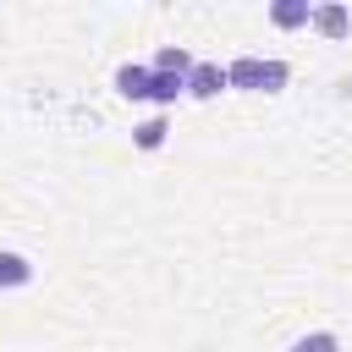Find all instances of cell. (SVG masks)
<instances>
[{"mask_svg":"<svg viewBox=\"0 0 352 352\" xmlns=\"http://www.w3.org/2000/svg\"><path fill=\"white\" fill-rule=\"evenodd\" d=\"M182 88H187V77H176V72H154V88H148V99H160V104H165V99H176Z\"/></svg>","mask_w":352,"mask_h":352,"instance_id":"cell-6","label":"cell"},{"mask_svg":"<svg viewBox=\"0 0 352 352\" xmlns=\"http://www.w3.org/2000/svg\"><path fill=\"white\" fill-rule=\"evenodd\" d=\"M116 88H121L126 99H148V88H154V72H148V66H121V72H116Z\"/></svg>","mask_w":352,"mask_h":352,"instance_id":"cell-2","label":"cell"},{"mask_svg":"<svg viewBox=\"0 0 352 352\" xmlns=\"http://www.w3.org/2000/svg\"><path fill=\"white\" fill-rule=\"evenodd\" d=\"M314 22H319V33H330V38H341V33H346V11H341V6L314 11Z\"/></svg>","mask_w":352,"mask_h":352,"instance_id":"cell-7","label":"cell"},{"mask_svg":"<svg viewBox=\"0 0 352 352\" xmlns=\"http://www.w3.org/2000/svg\"><path fill=\"white\" fill-rule=\"evenodd\" d=\"M297 352H336V336H302Z\"/></svg>","mask_w":352,"mask_h":352,"instance_id":"cell-10","label":"cell"},{"mask_svg":"<svg viewBox=\"0 0 352 352\" xmlns=\"http://www.w3.org/2000/svg\"><path fill=\"white\" fill-rule=\"evenodd\" d=\"M154 72H176V77H192V55L170 44V50H160V55H154Z\"/></svg>","mask_w":352,"mask_h":352,"instance_id":"cell-3","label":"cell"},{"mask_svg":"<svg viewBox=\"0 0 352 352\" xmlns=\"http://www.w3.org/2000/svg\"><path fill=\"white\" fill-rule=\"evenodd\" d=\"M226 82H236V88H280L286 82V66L280 60H236L231 72H226Z\"/></svg>","mask_w":352,"mask_h":352,"instance_id":"cell-1","label":"cell"},{"mask_svg":"<svg viewBox=\"0 0 352 352\" xmlns=\"http://www.w3.org/2000/svg\"><path fill=\"white\" fill-rule=\"evenodd\" d=\"M308 16H314V11H308L302 0H280V6H275V22H280V28H297V22H308Z\"/></svg>","mask_w":352,"mask_h":352,"instance_id":"cell-8","label":"cell"},{"mask_svg":"<svg viewBox=\"0 0 352 352\" xmlns=\"http://www.w3.org/2000/svg\"><path fill=\"white\" fill-rule=\"evenodd\" d=\"M33 270H28V258L22 253H0V286H22Z\"/></svg>","mask_w":352,"mask_h":352,"instance_id":"cell-5","label":"cell"},{"mask_svg":"<svg viewBox=\"0 0 352 352\" xmlns=\"http://www.w3.org/2000/svg\"><path fill=\"white\" fill-rule=\"evenodd\" d=\"M138 143H143V148H160V143H165V121H143V126H138Z\"/></svg>","mask_w":352,"mask_h":352,"instance_id":"cell-9","label":"cell"},{"mask_svg":"<svg viewBox=\"0 0 352 352\" xmlns=\"http://www.w3.org/2000/svg\"><path fill=\"white\" fill-rule=\"evenodd\" d=\"M187 88H192V94H220V88H226V72H220V66H192Z\"/></svg>","mask_w":352,"mask_h":352,"instance_id":"cell-4","label":"cell"}]
</instances>
